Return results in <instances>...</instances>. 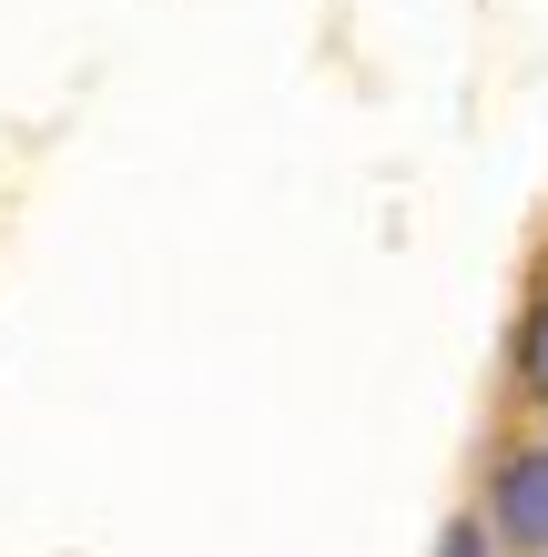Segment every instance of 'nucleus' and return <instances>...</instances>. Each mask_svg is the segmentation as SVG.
I'll use <instances>...</instances> for the list:
<instances>
[{
  "instance_id": "nucleus-1",
  "label": "nucleus",
  "mask_w": 548,
  "mask_h": 557,
  "mask_svg": "<svg viewBox=\"0 0 548 557\" xmlns=\"http://www.w3.org/2000/svg\"><path fill=\"white\" fill-rule=\"evenodd\" d=\"M488 537L508 547V557H548V436H528V446H508L498 467H488Z\"/></svg>"
},
{
  "instance_id": "nucleus-2",
  "label": "nucleus",
  "mask_w": 548,
  "mask_h": 557,
  "mask_svg": "<svg viewBox=\"0 0 548 557\" xmlns=\"http://www.w3.org/2000/svg\"><path fill=\"white\" fill-rule=\"evenodd\" d=\"M508 375H519V396H528V406H548V284L528 294L519 335H508Z\"/></svg>"
},
{
  "instance_id": "nucleus-3",
  "label": "nucleus",
  "mask_w": 548,
  "mask_h": 557,
  "mask_svg": "<svg viewBox=\"0 0 548 557\" xmlns=\"http://www.w3.org/2000/svg\"><path fill=\"white\" fill-rule=\"evenodd\" d=\"M427 557H498V537H488V517H447Z\"/></svg>"
}]
</instances>
